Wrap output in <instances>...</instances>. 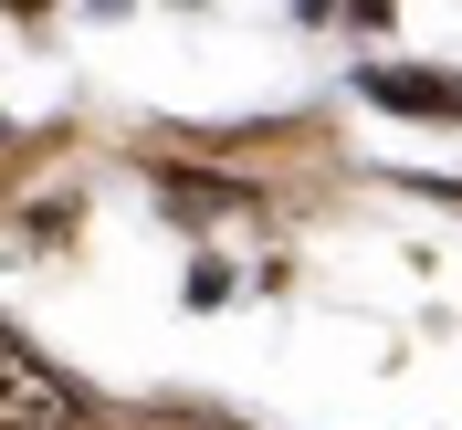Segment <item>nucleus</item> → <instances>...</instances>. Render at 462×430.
<instances>
[{
  "label": "nucleus",
  "mask_w": 462,
  "mask_h": 430,
  "mask_svg": "<svg viewBox=\"0 0 462 430\" xmlns=\"http://www.w3.org/2000/svg\"><path fill=\"white\" fill-rule=\"evenodd\" d=\"M357 85H368L378 105H400V115H462V85L452 74H420V63H368Z\"/></svg>",
  "instance_id": "nucleus-2"
},
{
  "label": "nucleus",
  "mask_w": 462,
  "mask_h": 430,
  "mask_svg": "<svg viewBox=\"0 0 462 430\" xmlns=\"http://www.w3.org/2000/svg\"><path fill=\"white\" fill-rule=\"evenodd\" d=\"M0 409H11L22 430H63V420H74V389H63L53 368H32L22 346L0 336Z\"/></svg>",
  "instance_id": "nucleus-1"
}]
</instances>
